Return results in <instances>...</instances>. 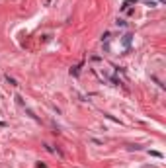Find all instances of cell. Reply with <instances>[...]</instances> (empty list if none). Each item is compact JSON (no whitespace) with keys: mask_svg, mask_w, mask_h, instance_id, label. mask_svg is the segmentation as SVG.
<instances>
[{"mask_svg":"<svg viewBox=\"0 0 166 168\" xmlns=\"http://www.w3.org/2000/svg\"><path fill=\"white\" fill-rule=\"evenodd\" d=\"M78 72H80V65H78V66H74V69H71V75L78 76Z\"/></svg>","mask_w":166,"mask_h":168,"instance_id":"obj_4","label":"cell"},{"mask_svg":"<svg viewBox=\"0 0 166 168\" xmlns=\"http://www.w3.org/2000/svg\"><path fill=\"white\" fill-rule=\"evenodd\" d=\"M131 41H133V35H131V33H125V35H123V39H121V43H123V47H125V49H129Z\"/></svg>","mask_w":166,"mask_h":168,"instance_id":"obj_1","label":"cell"},{"mask_svg":"<svg viewBox=\"0 0 166 168\" xmlns=\"http://www.w3.org/2000/svg\"><path fill=\"white\" fill-rule=\"evenodd\" d=\"M147 6H151V8H157V2H154V0H147Z\"/></svg>","mask_w":166,"mask_h":168,"instance_id":"obj_7","label":"cell"},{"mask_svg":"<svg viewBox=\"0 0 166 168\" xmlns=\"http://www.w3.org/2000/svg\"><path fill=\"white\" fill-rule=\"evenodd\" d=\"M127 149H129V150H141V147H139V145H129Z\"/></svg>","mask_w":166,"mask_h":168,"instance_id":"obj_6","label":"cell"},{"mask_svg":"<svg viewBox=\"0 0 166 168\" xmlns=\"http://www.w3.org/2000/svg\"><path fill=\"white\" fill-rule=\"evenodd\" d=\"M149 154H152V156H157V159H162V154L157 153V150H149Z\"/></svg>","mask_w":166,"mask_h":168,"instance_id":"obj_5","label":"cell"},{"mask_svg":"<svg viewBox=\"0 0 166 168\" xmlns=\"http://www.w3.org/2000/svg\"><path fill=\"white\" fill-rule=\"evenodd\" d=\"M6 82H8L10 86H18V82H16V80L12 78V76H10V75H6Z\"/></svg>","mask_w":166,"mask_h":168,"instance_id":"obj_2","label":"cell"},{"mask_svg":"<svg viewBox=\"0 0 166 168\" xmlns=\"http://www.w3.org/2000/svg\"><path fill=\"white\" fill-rule=\"evenodd\" d=\"M157 2H160V4H162V2H164V0H157Z\"/></svg>","mask_w":166,"mask_h":168,"instance_id":"obj_10","label":"cell"},{"mask_svg":"<svg viewBox=\"0 0 166 168\" xmlns=\"http://www.w3.org/2000/svg\"><path fill=\"white\" fill-rule=\"evenodd\" d=\"M108 39H109V33H108V31H106V33H104V35H102V41H108Z\"/></svg>","mask_w":166,"mask_h":168,"instance_id":"obj_8","label":"cell"},{"mask_svg":"<svg viewBox=\"0 0 166 168\" xmlns=\"http://www.w3.org/2000/svg\"><path fill=\"white\" fill-rule=\"evenodd\" d=\"M115 26H117V28H125V26H127V23H125V20L117 18V20H115Z\"/></svg>","mask_w":166,"mask_h":168,"instance_id":"obj_3","label":"cell"},{"mask_svg":"<svg viewBox=\"0 0 166 168\" xmlns=\"http://www.w3.org/2000/svg\"><path fill=\"white\" fill-rule=\"evenodd\" d=\"M37 168H47V166H45L43 162H37Z\"/></svg>","mask_w":166,"mask_h":168,"instance_id":"obj_9","label":"cell"}]
</instances>
